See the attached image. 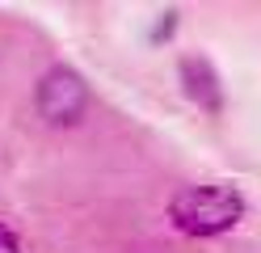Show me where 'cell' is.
<instances>
[{"label":"cell","instance_id":"6da1fadb","mask_svg":"<svg viewBox=\"0 0 261 253\" xmlns=\"http://www.w3.org/2000/svg\"><path fill=\"white\" fill-rule=\"evenodd\" d=\"M169 219L186 236H223L244 219V198L236 186L211 181V186H186L169 202Z\"/></svg>","mask_w":261,"mask_h":253},{"label":"cell","instance_id":"277c9868","mask_svg":"<svg viewBox=\"0 0 261 253\" xmlns=\"http://www.w3.org/2000/svg\"><path fill=\"white\" fill-rule=\"evenodd\" d=\"M0 253H21V241L9 224H0Z\"/></svg>","mask_w":261,"mask_h":253},{"label":"cell","instance_id":"7a4b0ae2","mask_svg":"<svg viewBox=\"0 0 261 253\" xmlns=\"http://www.w3.org/2000/svg\"><path fill=\"white\" fill-rule=\"evenodd\" d=\"M34 106L51 127H76L89 110V84L72 67H51L34 89Z\"/></svg>","mask_w":261,"mask_h":253},{"label":"cell","instance_id":"3957f363","mask_svg":"<svg viewBox=\"0 0 261 253\" xmlns=\"http://www.w3.org/2000/svg\"><path fill=\"white\" fill-rule=\"evenodd\" d=\"M181 89L194 106H202L206 114L223 110V89H219V72L211 67L206 55H186L181 59Z\"/></svg>","mask_w":261,"mask_h":253}]
</instances>
